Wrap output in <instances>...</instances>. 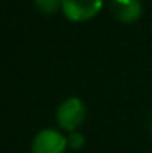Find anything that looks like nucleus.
<instances>
[{"instance_id":"nucleus-1","label":"nucleus","mask_w":152,"mask_h":153,"mask_svg":"<svg viewBox=\"0 0 152 153\" xmlns=\"http://www.w3.org/2000/svg\"><path fill=\"white\" fill-rule=\"evenodd\" d=\"M87 117V108L85 103L77 96L66 98L61 101L56 109V122L61 130L64 132H72L79 130V127L84 124Z\"/></svg>"},{"instance_id":"nucleus-2","label":"nucleus","mask_w":152,"mask_h":153,"mask_svg":"<svg viewBox=\"0 0 152 153\" xmlns=\"http://www.w3.org/2000/svg\"><path fill=\"white\" fill-rule=\"evenodd\" d=\"M67 135L61 129H41L31 140V153H66Z\"/></svg>"},{"instance_id":"nucleus-3","label":"nucleus","mask_w":152,"mask_h":153,"mask_svg":"<svg viewBox=\"0 0 152 153\" xmlns=\"http://www.w3.org/2000/svg\"><path fill=\"white\" fill-rule=\"evenodd\" d=\"M105 0H62V15L72 23L93 20L103 8Z\"/></svg>"},{"instance_id":"nucleus-4","label":"nucleus","mask_w":152,"mask_h":153,"mask_svg":"<svg viewBox=\"0 0 152 153\" xmlns=\"http://www.w3.org/2000/svg\"><path fill=\"white\" fill-rule=\"evenodd\" d=\"M110 12L119 23L133 25L141 20L144 13V5L141 0H111Z\"/></svg>"},{"instance_id":"nucleus-5","label":"nucleus","mask_w":152,"mask_h":153,"mask_svg":"<svg viewBox=\"0 0 152 153\" xmlns=\"http://www.w3.org/2000/svg\"><path fill=\"white\" fill-rule=\"evenodd\" d=\"M33 5L41 15H46V16L62 12V0H33Z\"/></svg>"},{"instance_id":"nucleus-6","label":"nucleus","mask_w":152,"mask_h":153,"mask_svg":"<svg viewBox=\"0 0 152 153\" xmlns=\"http://www.w3.org/2000/svg\"><path fill=\"white\" fill-rule=\"evenodd\" d=\"M67 145L72 150H80L85 145V135L80 132V130H72V132H67Z\"/></svg>"},{"instance_id":"nucleus-7","label":"nucleus","mask_w":152,"mask_h":153,"mask_svg":"<svg viewBox=\"0 0 152 153\" xmlns=\"http://www.w3.org/2000/svg\"><path fill=\"white\" fill-rule=\"evenodd\" d=\"M151 134H152V121H151Z\"/></svg>"}]
</instances>
